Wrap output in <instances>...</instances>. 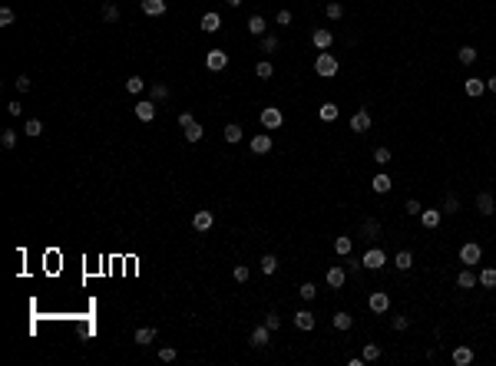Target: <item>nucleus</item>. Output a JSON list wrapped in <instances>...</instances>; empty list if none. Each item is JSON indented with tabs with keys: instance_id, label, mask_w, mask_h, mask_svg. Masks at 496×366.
<instances>
[{
	"instance_id": "2f4dec72",
	"label": "nucleus",
	"mask_w": 496,
	"mask_h": 366,
	"mask_svg": "<svg viewBox=\"0 0 496 366\" xmlns=\"http://www.w3.org/2000/svg\"><path fill=\"white\" fill-rule=\"evenodd\" d=\"M258 267H262V274H275L278 271V257L275 254H265L262 261H258Z\"/></svg>"
},
{
	"instance_id": "6ab92c4d",
	"label": "nucleus",
	"mask_w": 496,
	"mask_h": 366,
	"mask_svg": "<svg viewBox=\"0 0 496 366\" xmlns=\"http://www.w3.org/2000/svg\"><path fill=\"white\" fill-rule=\"evenodd\" d=\"M463 89H466V96H470V99H477V96L486 93V80H466Z\"/></svg>"
},
{
	"instance_id": "bb28decb",
	"label": "nucleus",
	"mask_w": 496,
	"mask_h": 366,
	"mask_svg": "<svg viewBox=\"0 0 496 366\" xmlns=\"http://www.w3.org/2000/svg\"><path fill=\"white\" fill-rule=\"evenodd\" d=\"M480 284H483L486 291H496V267H483V271H480Z\"/></svg>"
},
{
	"instance_id": "c9c22d12",
	"label": "nucleus",
	"mask_w": 496,
	"mask_h": 366,
	"mask_svg": "<svg viewBox=\"0 0 496 366\" xmlns=\"http://www.w3.org/2000/svg\"><path fill=\"white\" fill-rule=\"evenodd\" d=\"M381 360V347L377 343H364V363H377Z\"/></svg>"
},
{
	"instance_id": "72a5a7b5",
	"label": "nucleus",
	"mask_w": 496,
	"mask_h": 366,
	"mask_svg": "<svg viewBox=\"0 0 496 366\" xmlns=\"http://www.w3.org/2000/svg\"><path fill=\"white\" fill-rule=\"evenodd\" d=\"M222 136H225V142H232V145H235V142H242V125H235V122H232V125H225V132H222Z\"/></svg>"
},
{
	"instance_id": "f03ea898",
	"label": "nucleus",
	"mask_w": 496,
	"mask_h": 366,
	"mask_svg": "<svg viewBox=\"0 0 496 366\" xmlns=\"http://www.w3.org/2000/svg\"><path fill=\"white\" fill-rule=\"evenodd\" d=\"M258 119H262V125L268 132H275V129H281V125H285V116H281V109H278V106H265Z\"/></svg>"
},
{
	"instance_id": "393cba45",
	"label": "nucleus",
	"mask_w": 496,
	"mask_h": 366,
	"mask_svg": "<svg viewBox=\"0 0 496 366\" xmlns=\"http://www.w3.org/2000/svg\"><path fill=\"white\" fill-rule=\"evenodd\" d=\"M265 30H268V27H265V17L251 13V17H248V33H251V37H262Z\"/></svg>"
},
{
	"instance_id": "f3484780",
	"label": "nucleus",
	"mask_w": 496,
	"mask_h": 366,
	"mask_svg": "<svg viewBox=\"0 0 496 366\" xmlns=\"http://www.w3.org/2000/svg\"><path fill=\"white\" fill-rule=\"evenodd\" d=\"M361 234H364L367 241H377V234H381V221H377V218H364V224H361Z\"/></svg>"
},
{
	"instance_id": "423d86ee",
	"label": "nucleus",
	"mask_w": 496,
	"mask_h": 366,
	"mask_svg": "<svg viewBox=\"0 0 496 366\" xmlns=\"http://www.w3.org/2000/svg\"><path fill=\"white\" fill-rule=\"evenodd\" d=\"M367 304H371V310H374V313H387V310H390V294H384V291H374Z\"/></svg>"
},
{
	"instance_id": "864d4df0",
	"label": "nucleus",
	"mask_w": 496,
	"mask_h": 366,
	"mask_svg": "<svg viewBox=\"0 0 496 366\" xmlns=\"http://www.w3.org/2000/svg\"><path fill=\"white\" fill-rule=\"evenodd\" d=\"M159 360H162V363H172V360H176V350H172V347H162V350H159Z\"/></svg>"
},
{
	"instance_id": "603ef678",
	"label": "nucleus",
	"mask_w": 496,
	"mask_h": 366,
	"mask_svg": "<svg viewBox=\"0 0 496 366\" xmlns=\"http://www.w3.org/2000/svg\"><path fill=\"white\" fill-rule=\"evenodd\" d=\"M13 86H17L20 93H27V89H30V76H23V73H20L17 80H13Z\"/></svg>"
},
{
	"instance_id": "0eeeda50",
	"label": "nucleus",
	"mask_w": 496,
	"mask_h": 366,
	"mask_svg": "<svg viewBox=\"0 0 496 366\" xmlns=\"http://www.w3.org/2000/svg\"><path fill=\"white\" fill-rule=\"evenodd\" d=\"M248 145H251V152H255V155H268V152H271V136H268V132H258Z\"/></svg>"
},
{
	"instance_id": "20e7f679",
	"label": "nucleus",
	"mask_w": 496,
	"mask_h": 366,
	"mask_svg": "<svg viewBox=\"0 0 496 366\" xmlns=\"http://www.w3.org/2000/svg\"><path fill=\"white\" fill-rule=\"evenodd\" d=\"M361 261H364V267H367V271H381V267L387 264V254H384L381 248H371L364 257H361Z\"/></svg>"
},
{
	"instance_id": "3c124183",
	"label": "nucleus",
	"mask_w": 496,
	"mask_h": 366,
	"mask_svg": "<svg viewBox=\"0 0 496 366\" xmlns=\"http://www.w3.org/2000/svg\"><path fill=\"white\" fill-rule=\"evenodd\" d=\"M13 20H17V17H13V10H10V7H4V10H0V27H10Z\"/></svg>"
},
{
	"instance_id": "dca6fc26",
	"label": "nucleus",
	"mask_w": 496,
	"mask_h": 366,
	"mask_svg": "<svg viewBox=\"0 0 496 366\" xmlns=\"http://www.w3.org/2000/svg\"><path fill=\"white\" fill-rule=\"evenodd\" d=\"M202 30H205V33H219L222 30V17L215 10H208L205 17H202Z\"/></svg>"
},
{
	"instance_id": "412c9836",
	"label": "nucleus",
	"mask_w": 496,
	"mask_h": 366,
	"mask_svg": "<svg viewBox=\"0 0 496 366\" xmlns=\"http://www.w3.org/2000/svg\"><path fill=\"white\" fill-rule=\"evenodd\" d=\"M314 323H318V320L311 317V310H298L295 313V327L298 330H314Z\"/></svg>"
},
{
	"instance_id": "a878e982",
	"label": "nucleus",
	"mask_w": 496,
	"mask_h": 366,
	"mask_svg": "<svg viewBox=\"0 0 496 366\" xmlns=\"http://www.w3.org/2000/svg\"><path fill=\"white\" fill-rule=\"evenodd\" d=\"M394 267H397V271H410V267H414V254H410V251H397Z\"/></svg>"
},
{
	"instance_id": "13d9d810",
	"label": "nucleus",
	"mask_w": 496,
	"mask_h": 366,
	"mask_svg": "<svg viewBox=\"0 0 496 366\" xmlns=\"http://www.w3.org/2000/svg\"><path fill=\"white\" fill-rule=\"evenodd\" d=\"M7 112H10V116H20V112H23V106H20V102H10V106H7Z\"/></svg>"
},
{
	"instance_id": "58836bf2",
	"label": "nucleus",
	"mask_w": 496,
	"mask_h": 366,
	"mask_svg": "<svg viewBox=\"0 0 496 366\" xmlns=\"http://www.w3.org/2000/svg\"><path fill=\"white\" fill-rule=\"evenodd\" d=\"M202 136H205V132H202L199 122H188V125H185V139H188V142H199Z\"/></svg>"
},
{
	"instance_id": "aec40b11",
	"label": "nucleus",
	"mask_w": 496,
	"mask_h": 366,
	"mask_svg": "<svg viewBox=\"0 0 496 366\" xmlns=\"http://www.w3.org/2000/svg\"><path fill=\"white\" fill-rule=\"evenodd\" d=\"M268 336H271V330L265 327V323L255 327V330H251V347H268Z\"/></svg>"
},
{
	"instance_id": "7ed1b4c3",
	"label": "nucleus",
	"mask_w": 496,
	"mask_h": 366,
	"mask_svg": "<svg viewBox=\"0 0 496 366\" xmlns=\"http://www.w3.org/2000/svg\"><path fill=\"white\" fill-rule=\"evenodd\" d=\"M205 66L212 69V73H222V69L228 66V53H225V50H208V56H205Z\"/></svg>"
},
{
	"instance_id": "b1692460",
	"label": "nucleus",
	"mask_w": 496,
	"mask_h": 366,
	"mask_svg": "<svg viewBox=\"0 0 496 366\" xmlns=\"http://www.w3.org/2000/svg\"><path fill=\"white\" fill-rule=\"evenodd\" d=\"M152 340H156V327H139L136 330V343H139V347H149Z\"/></svg>"
},
{
	"instance_id": "ddd939ff",
	"label": "nucleus",
	"mask_w": 496,
	"mask_h": 366,
	"mask_svg": "<svg viewBox=\"0 0 496 366\" xmlns=\"http://www.w3.org/2000/svg\"><path fill=\"white\" fill-rule=\"evenodd\" d=\"M477 284H480V277H477V274L470 271V267H466V271H460V274H457V287H460V291H473V287H477Z\"/></svg>"
},
{
	"instance_id": "052dcab7",
	"label": "nucleus",
	"mask_w": 496,
	"mask_h": 366,
	"mask_svg": "<svg viewBox=\"0 0 496 366\" xmlns=\"http://www.w3.org/2000/svg\"><path fill=\"white\" fill-rule=\"evenodd\" d=\"M225 4H228V7H242V0H225Z\"/></svg>"
},
{
	"instance_id": "5fc2aeb1",
	"label": "nucleus",
	"mask_w": 496,
	"mask_h": 366,
	"mask_svg": "<svg viewBox=\"0 0 496 366\" xmlns=\"http://www.w3.org/2000/svg\"><path fill=\"white\" fill-rule=\"evenodd\" d=\"M275 23H278V27H288V23H291V10H278Z\"/></svg>"
},
{
	"instance_id": "a211bd4d",
	"label": "nucleus",
	"mask_w": 496,
	"mask_h": 366,
	"mask_svg": "<svg viewBox=\"0 0 496 366\" xmlns=\"http://www.w3.org/2000/svg\"><path fill=\"white\" fill-rule=\"evenodd\" d=\"M440 218H443V211H440V208H423V211H420V221H423V228H437V224H440Z\"/></svg>"
},
{
	"instance_id": "9b49d317",
	"label": "nucleus",
	"mask_w": 496,
	"mask_h": 366,
	"mask_svg": "<svg viewBox=\"0 0 496 366\" xmlns=\"http://www.w3.org/2000/svg\"><path fill=\"white\" fill-rule=\"evenodd\" d=\"M367 129H371V112H364V109L354 112L351 116V132H367Z\"/></svg>"
},
{
	"instance_id": "de8ad7c7",
	"label": "nucleus",
	"mask_w": 496,
	"mask_h": 366,
	"mask_svg": "<svg viewBox=\"0 0 496 366\" xmlns=\"http://www.w3.org/2000/svg\"><path fill=\"white\" fill-rule=\"evenodd\" d=\"M278 50V37H265L262 40V53H275Z\"/></svg>"
},
{
	"instance_id": "c03bdc74",
	"label": "nucleus",
	"mask_w": 496,
	"mask_h": 366,
	"mask_svg": "<svg viewBox=\"0 0 496 366\" xmlns=\"http://www.w3.org/2000/svg\"><path fill=\"white\" fill-rule=\"evenodd\" d=\"M298 294H301V300H314V294H318V287H314L311 280H308V284H301V287H298Z\"/></svg>"
},
{
	"instance_id": "473e14b6",
	"label": "nucleus",
	"mask_w": 496,
	"mask_h": 366,
	"mask_svg": "<svg viewBox=\"0 0 496 366\" xmlns=\"http://www.w3.org/2000/svg\"><path fill=\"white\" fill-rule=\"evenodd\" d=\"M318 116L324 119V122H334V119H338V106H334V102H324V106L318 109Z\"/></svg>"
},
{
	"instance_id": "4be33fe9",
	"label": "nucleus",
	"mask_w": 496,
	"mask_h": 366,
	"mask_svg": "<svg viewBox=\"0 0 496 366\" xmlns=\"http://www.w3.org/2000/svg\"><path fill=\"white\" fill-rule=\"evenodd\" d=\"M331 323H334V330H351L354 327V317L344 313V310H338V313L331 317Z\"/></svg>"
},
{
	"instance_id": "49530a36",
	"label": "nucleus",
	"mask_w": 496,
	"mask_h": 366,
	"mask_svg": "<svg viewBox=\"0 0 496 366\" xmlns=\"http://www.w3.org/2000/svg\"><path fill=\"white\" fill-rule=\"evenodd\" d=\"M232 274H235V280H239V284H245V280L251 277V271H248L245 264H235V271H232Z\"/></svg>"
},
{
	"instance_id": "8fccbe9b",
	"label": "nucleus",
	"mask_w": 496,
	"mask_h": 366,
	"mask_svg": "<svg viewBox=\"0 0 496 366\" xmlns=\"http://www.w3.org/2000/svg\"><path fill=\"white\" fill-rule=\"evenodd\" d=\"M265 327H268V330H278V327H281V317H278L275 310H271L268 317H265Z\"/></svg>"
},
{
	"instance_id": "4d7b16f0",
	"label": "nucleus",
	"mask_w": 496,
	"mask_h": 366,
	"mask_svg": "<svg viewBox=\"0 0 496 366\" xmlns=\"http://www.w3.org/2000/svg\"><path fill=\"white\" fill-rule=\"evenodd\" d=\"M188 122H195V119H192V112H179V125H182V129H185Z\"/></svg>"
},
{
	"instance_id": "f704fd0d",
	"label": "nucleus",
	"mask_w": 496,
	"mask_h": 366,
	"mask_svg": "<svg viewBox=\"0 0 496 366\" xmlns=\"http://www.w3.org/2000/svg\"><path fill=\"white\" fill-rule=\"evenodd\" d=\"M440 211H443V215H457V211H460V198H457V195H446Z\"/></svg>"
},
{
	"instance_id": "4c0bfd02",
	"label": "nucleus",
	"mask_w": 496,
	"mask_h": 366,
	"mask_svg": "<svg viewBox=\"0 0 496 366\" xmlns=\"http://www.w3.org/2000/svg\"><path fill=\"white\" fill-rule=\"evenodd\" d=\"M255 73H258V80H271V76H275V66H271L268 60H262V63L255 66Z\"/></svg>"
},
{
	"instance_id": "39448f33",
	"label": "nucleus",
	"mask_w": 496,
	"mask_h": 366,
	"mask_svg": "<svg viewBox=\"0 0 496 366\" xmlns=\"http://www.w3.org/2000/svg\"><path fill=\"white\" fill-rule=\"evenodd\" d=\"M480 257H483V248H480V244H463V248H460V261H463L466 267L470 264H480Z\"/></svg>"
},
{
	"instance_id": "79ce46f5",
	"label": "nucleus",
	"mask_w": 496,
	"mask_h": 366,
	"mask_svg": "<svg viewBox=\"0 0 496 366\" xmlns=\"http://www.w3.org/2000/svg\"><path fill=\"white\" fill-rule=\"evenodd\" d=\"M374 162H377V165H390V149L377 145V149H374Z\"/></svg>"
},
{
	"instance_id": "4468645a",
	"label": "nucleus",
	"mask_w": 496,
	"mask_h": 366,
	"mask_svg": "<svg viewBox=\"0 0 496 366\" xmlns=\"http://www.w3.org/2000/svg\"><path fill=\"white\" fill-rule=\"evenodd\" d=\"M139 7H143L146 17H162V13H166V0H143Z\"/></svg>"
},
{
	"instance_id": "6e6d98bb",
	"label": "nucleus",
	"mask_w": 496,
	"mask_h": 366,
	"mask_svg": "<svg viewBox=\"0 0 496 366\" xmlns=\"http://www.w3.org/2000/svg\"><path fill=\"white\" fill-rule=\"evenodd\" d=\"M407 327H410L407 317H394V330H407Z\"/></svg>"
},
{
	"instance_id": "e433bc0d",
	"label": "nucleus",
	"mask_w": 496,
	"mask_h": 366,
	"mask_svg": "<svg viewBox=\"0 0 496 366\" xmlns=\"http://www.w3.org/2000/svg\"><path fill=\"white\" fill-rule=\"evenodd\" d=\"M103 20H106V23H120V7L106 4V7H103Z\"/></svg>"
},
{
	"instance_id": "09e8293b",
	"label": "nucleus",
	"mask_w": 496,
	"mask_h": 366,
	"mask_svg": "<svg viewBox=\"0 0 496 366\" xmlns=\"http://www.w3.org/2000/svg\"><path fill=\"white\" fill-rule=\"evenodd\" d=\"M404 211H407V215H414V218H417V215H420V211H423V205H420V201H417V198H410L407 205H404Z\"/></svg>"
},
{
	"instance_id": "1a4fd4ad",
	"label": "nucleus",
	"mask_w": 496,
	"mask_h": 366,
	"mask_svg": "<svg viewBox=\"0 0 496 366\" xmlns=\"http://www.w3.org/2000/svg\"><path fill=\"white\" fill-rule=\"evenodd\" d=\"M311 43L318 46V50H327V46L334 43V33H331V30H324V27H318V30L311 33Z\"/></svg>"
},
{
	"instance_id": "ea45409f",
	"label": "nucleus",
	"mask_w": 496,
	"mask_h": 366,
	"mask_svg": "<svg viewBox=\"0 0 496 366\" xmlns=\"http://www.w3.org/2000/svg\"><path fill=\"white\" fill-rule=\"evenodd\" d=\"M0 145H4V149H13V145H17V132L4 129V132H0Z\"/></svg>"
},
{
	"instance_id": "6e6552de",
	"label": "nucleus",
	"mask_w": 496,
	"mask_h": 366,
	"mask_svg": "<svg viewBox=\"0 0 496 366\" xmlns=\"http://www.w3.org/2000/svg\"><path fill=\"white\" fill-rule=\"evenodd\" d=\"M136 119H139V122H152V119H156V106H152V99H139L136 102Z\"/></svg>"
},
{
	"instance_id": "f8f14e48",
	"label": "nucleus",
	"mask_w": 496,
	"mask_h": 366,
	"mask_svg": "<svg viewBox=\"0 0 496 366\" xmlns=\"http://www.w3.org/2000/svg\"><path fill=\"white\" fill-rule=\"evenodd\" d=\"M344 280H347V271L341 264H334L331 271H327V284H331L334 291H341V287H344Z\"/></svg>"
},
{
	"instance_id": "cd10ccee",
	"label": "nucleus",
	"mask_w": 496,
	"mask_h": 366,
	"mask_svg": "<svg viewBox=\"0 0 496 366\" xmlns=\"http://www.w3.org/2000/svg\"><path fill=\"white\" fill-rule=\"evenodd\" d=\"M371 188H374L377 195H387L390 188H394V185H390V175H384V172H381V175L374 178V185H371Z\"/></svg>"
},
{
	"instance_id": "c756f323",
	"label": "nucleus",
	"mask_w": 496,
	"mask_h": 366,
	"mask_svg": "<svg viewBox=\"0 0 496 366\" xmlns=\"http://www.w3.org/2000/svg\"><path fill=\"white\" fill-rule=\"evenodd\" d=\"M143 89H146V80H143V76H129V80H126V93L139 96Z\"/></svg>"
},
{
	"instance_id": "5701e85b",
	"label": "nucleus",
	"mask_w": 496,
	"mask_h": 366,
	"mask_svg": "<svg viewBox=\"0 0 496 366\" xmlns=\"http://www.w3.org/2000/svg\"><path fill=\"white\" fill-rule=\"evenodd\" d=\"M453 363H457V366H470L473 363V350L470 347H457V350H453Z\"/></svg>"
},
{
	"instance_id": "bf43d9fd",
	"label": "nucleus",
	"mask_w": 496,
	"mask_h": 366,
	"mask_svg": "<svg viewBox=\"0 0 496 366\" xmlns=\"http://www.w3.org/2000/svg\"><path fill=\"white\" fill-rule=\"evenodd\" d=\"M486 89H490V93H496V76H490V80H486Z\"/></svg>"
},
{
	"instance_id": "a19ab883",
	"label": "nucleus",
	"mask_w": 496,
	"mask_h": 366,
	"mask_svg": "<svg viewBox=\"0 0 496 366\" xmlns=\"http://www.w3.org/2000/svg\"><path fill=\"white\" fill-rule=\"evenodd\" d=\"M460 63H466V66H470V63H477V50H473V46H460Z\"/></svg>"
},
{
	"instance_id": "9d476101",
	"label": "nucleus",
	"mask_w": 496,
	"mask_h": 366,
	"mask_svg": "<svg viewBox=\"0 0 496 366\" xmlns=\"http://www.w3.org/2000/svg\"><path fill=\"white\" fill-rule=\"evenodd\" d=\"M212 224H215V215H212V211H195V215H192V228L195 231H208Z\"/></svg>"
},
{
	"instance_id": "2eb2a0df",
	"label": "nucleus",
	"mask_w": 496,
	"mask_h": 366,
	"mask_svg": "<svg viewBox=\"0 0 496 366\" xmlns=\"http://www.w3.org/2000/svg\"><path fill=\"white\" fill-rule=\"evenodd\" d=\"M493 208H496L493 195H490V192H480V195H477V211L486 218V215H493Z\"/></svg>"
},
{
	"instance_id": "7c9ffc66",
	"label": "nucleus",
	"mask_w": 496,
	"mask_h": 366,
	"mask_svg": "<svg viewBox=\"0 0 496 366\" xmlns=\"http://www.w3.org/2000/svg\"><path fill=\"white\" fill-rule=\"evenodd\" d=\"M334 251H338L341 257H347L354 251V241H351V238H334Z\"/></svg>"
},
{
	"instance_id": "f257e3e1",
	"label": "nucleus",
	"mask_w": 496,
	"mask_h": 366,
	"mask_svg": "<svg viewBox=\"0 0 496 366\" xmlns=\"http://www.w3.org/2000/svg\"><path fill=\"white\" fill-rule=\"evenodd\" d=\"M314 73H318V76H324V80L338 76V56H334V53H327V50H321V53H318V60H314Z\"/></svg>"
},
{
	"instance_id": "37998d69",
	"label": "nucleus",
	"mask_w": 496,
	"mask_h": 366,
	"mask_svg": "<svg viewBox=\"0 0 496 366\" xmlns=\"http://www.w3.org/2000/svg\"><path fill=\"white\" fill-rule=\"evenodd\" d=\"M169 99V89L162 86V83H156V86H152V102H166Z\"/></svg>"
},
{
	"instance_id": "a18cd8bd",
	"label": "nucleus",
	"mask_w": 496,
	"mask_h": 366,
	"mask_svg": "<svg viewBox=\"0 0 496 366\" xmlns=\"http://www.w3.org/2000/svg\"><path fill=\"white\" fill-rule=\"evenodd\" d=\"M324 13H327L331 20H341V17H344V7H341V4H327V7H324Z\"/></svg>"
},
{
	"instance_id": "c85d7f7f",
	"label": "nucleus",
	"mask_w": 496,
	"mask_h": 366,
	"mask_svg": "<svg viewBox=\"0 0 496 366\" xmlns=\"http://www.w3.org/2000/svg\"><path fill=\"white\" fill-rule=\"evenodd\" d=\"M23 136H30V139L43 136V122H40V119H27V125H23Z\"/></svg>"
}]
</instances>
